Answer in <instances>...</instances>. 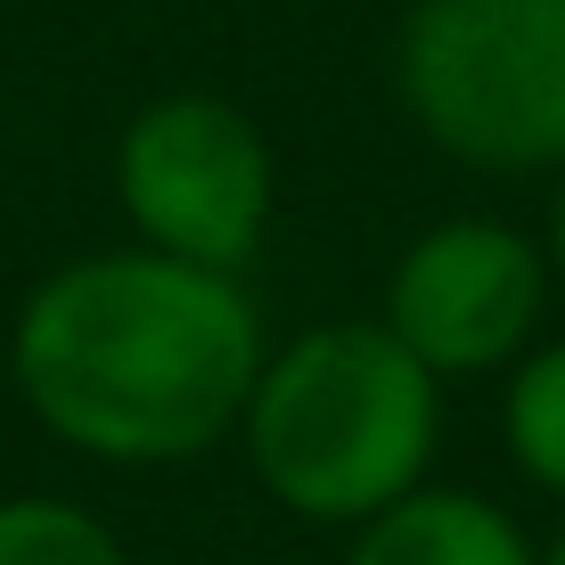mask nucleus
<instances>
[{
	"label": "nucleus",
	"instance_id": "obj_6",
	"mask_svg": "<svg viewBox=\"0 0 565 565\" xmlns=\"http://www.w3.org/2000/svg\"><path fill=\"white\" fill-rule=\"evenodd\" d=\"M344 565H533V541L500 500L467 483H418L411 500L353 524Z\"/></svg>",
	"mask_w": 565,
	"mask_h": 565
},
{
	"label": "nucleus",
	"instance_id": "obj_1",
	"mask_svg": "<svg viewBox=\"0 0 565 565\" xmlns=\"http://www.w3.org/2000/svg\"><path fill=\"white\" fill-rule=\"evenodd\" d=\"M263 353L246 279L156 246L50 270L9 337L25 411L66 451L107 467H172L230 443Z\"/></svg>",
	"mask_w": 565,
	"mask_h": 565
},
{
	"label": "nucleus",
	"instance_id": "obj_9",
	"mask_svg": "<svg viewBox=\"0 0 565 565\" xmlns=\"http://www.w3.org/2000/svg\"><path fill=\"white\" fill-rule=\"evenodd\" d=\"M541 255H550V287L565 296V164H557V198H550V238H541Z\"/></svg>",
	"mask_w": 565,
	"mask_h": 565
},
{
	"label": "nucleus",
	"instance_id": "obj_8",
	"mask_svg": "<svg viewBox=\"0 0 565 565\" xmlns=\"http://www.w3.org/2000/svg\"><path fill=\"white\" fill-rule=\"evenodd\" d=\"M0 565H131V550L115 541V524H99L74 500L17 492L0 500Z\"/></svg>",
	"mask_w": 565,
	"mask_h": 565
},
{
	"label": "nucleus",
	"instance_id": "obj_7",
	"mask_svg": "<svg viewBox=\"0 0 565 565\" xmlns=\"http://www.w3.org/2000/svg\"><path fill=\"white\" fill-rule=\"evenodd\" d=\"M500 443H509L516 476L533 492L565 500V337L524 344L509 361V394H500Z\"/></svg>",
	"mask_w": 565,
	"mask_h": 565
},
{
	"label": "nucleus",
	"instance_id": "obj_2",
	"mask_svg": "<svg viewBox=\"0 0 565 565\" xmlns=\"http://www.w3.org/2000/svg\"><path fill=\"white\" fill-rule=\"evenodd\" d=\"M238 443L287 516L353 533L426 483L443 385L385 337V320H328L263 353Z\"/></svg>",
	"mask_w": 565,
	"mask_h": 565
},
{
	"label": "nucleus",
	"instance_id": "obj_4",
	"mask_svg": "<svg viewBox=\"0 0 565 565\" xmlns=\"http://www.w3.org/2000/svg\"><path fill=\"white\" fill-rule=\"evenodd\" d=\"M115 205L156 255L246 279L279 205V172L246 107L213 90H164L115 140Z\"/></svg>",
	"mask_w": 565,
	"mask_h": 565
},
{
	"label": "nucleus",
	"instance_id": "obj_3",
	"mask_svg": "<svg viewBox=\"0 0 565 565\" xmlns=\"http://www.w3.org/2000/svg\"><path fill=\"white\" fill-rule=\"evenodd\" d=\"M411 124L476 172L565 164V0H418L394 42Z\"/></svg>",
	"mask_w": 565,
	"mask_h": 565
},
{
	"label": "nucleus",
	"instance_id": "obj_5",
	"mask_svg": "<svg viewBox=\"0 0 565 565\" xmlns=\"http://www.w3.org/2000/svg\"><path fill=\"white\" fill-rule=\"evenodd\" d=\"M550 311V255L516 222L492 213H451L418 230L385 270V337L411 353L435 385L500 377L533 344Z\"/></svg>",
	"mask_w": 565,
	"mask_h": 565
},
{
	"label": "nucleus",
	"instance_id": "obj_10",
	"mask_svg": "<svg viewBox=\"0 0 565 565\" xmlns=\"http://www.w3.org/2000/svg\"><path fill=\"white\" fill-rule=\"evenodd\" d=\"M533 565H565V533L550 541V550H533Z\"/></svg>",
	"mask_w": 565,
	"mask_h": 565
}]
</instances>
